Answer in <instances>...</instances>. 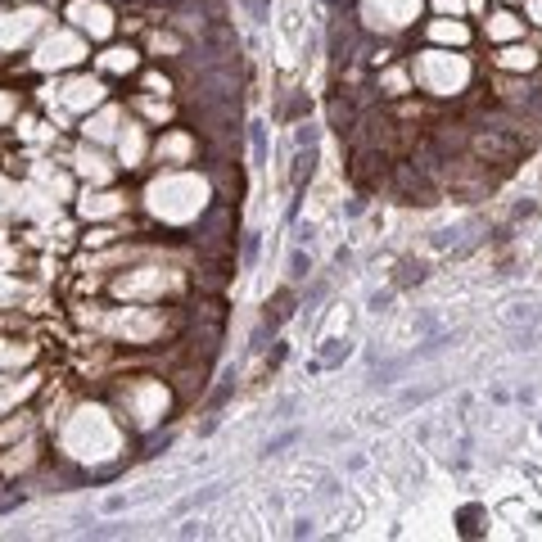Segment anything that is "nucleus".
I'll use <instances>...</instances> for the list:
<instances>
[{"label":"nucleus","mask_w":542,"mask_h":542,"mask_svg":"<svg viewBox=\"0 0 542 542\" xmlns=\"http://www.w3.org/2000/svg\"><path fill=\"white\" fill-rule=\"evenodd\" d=\"M294 538H312V520H294Z\"/></svg>","instance_id":"13"},{"label":"nucleus","mask_w":542,"mask_h":542,"mask_svg":"<svg viewBox=\"0 0 542 542\" xmlns=\"http://www.w3.org/2000/svg\"><path fill=\"white\" fill-rule=\"evenodd\" d=\"M217 492H221V484H208L204 492H190V497H186V502L177 507V515H186V511H194V507H204V502H213Z\"/></svg>","instance_id":"7"},{"label":"nucleus","mask_w":542,"mask_h":542,"mask_svg":"<svg viewBox=\"0 0 542 542\" xmlns=\"http://www.w3.org/2000/svg\"><path fill=\"white\" fill-rule=\"evenodd\" d=\"M289 443H299V429H285V434H276V438H271L262 452H267V457H276V452H285Z\"/></svg>","instance_id":"8"},{"label":"nucleus","mask_w":542,"mask_h":542,"mask_svg":"<svg viewBox=\"0 0 542 542\" xmlns=\"http://www.w3.org/2000/svg\"><path fill=\"white\" fill-rule=\"evenodd\" d=\"M258 249H262V240H258V231H244V244H240V267L249 271L258 262Z\"/></svg>","instance_id":"5"},{"label":"nucleus","mask_w":542,"mask_h":542,"mask_svg":"<svg viewBox=\"0 0 542 542\" xmlns=\"http://www.w3.org/2000/svg\"><path fill=\"white\" fill-rule=\"evenodd\" d=\"M353 357V343L348 339H326V348H321V357L312 362V371H335V366H343Z\"/></svg>","instance_id":"1"},{"label":"nucleus","mask_w":542,"mask_h":542,"mask_svg":"<svg viewBox=\"0 0 542 542\" xmlns=\"http://www.w3.org/2000/svg\"><path fill=\"white\" fill-rule=\"evenodd\" d=\"M316 172V145H303L299 158H294V194H303V181Z\"/></svg>","instance_id":"3"},{"label":"nucleus","mask_w":542,"mask_h":542,"mask_svg":"<svg viewBox=\"0 0 542 542\" xmlns=\"http://www.w3.org/2000/svg\"><path fill=\"white\" fill-rule=\"evenodd\" d=\"M479 515H484L479 507H465V511H461V533H479V524H475Z\"/></svg>","instance_id":"10"},{"label":"nucleus","mask_w":542,"mask_h":542,"mask_svg":"<svg viewBox=\"0 0 542 542\" xmlns=\"http://www.w3.org/2000/svg\"><path fill=\"white\" fill-rule=\"evenodd\" d=\"M285 362V343H276V348H271V357H267V366H280Z\"/></svg>","instance_id":"14"},{"label":"nucleus","mask_w":542,"mask_h":542,"mask_svg":"<svg viewBox=\"0 0 542 542\" xmlns=\"http://www.w3.org/2000/svg\"><path fill=\"white\" fill-rule=\"evenodd\" d=\"M249 145H253V163H267V127L262 122H249Z\"/></svg>","instance_id":"4"},{"label":"nucleus","mask_w":542,"mask_h":542,"mask_svg":"<svg viewBox=\"0 0 542 542\" xmlns=\"http://www.w3.org/2000/svg\"><path fill=\"white\" fill-rule=\"evenodd\" d=\"M307 276H312V258L303 249H294L289 253V280H307Z\"/></svg>","instance_id":"6"},{"label":"nucleus","mask_w":542,"mask_h":542,"mask_svg":"<svg viewBox=\"0 0 542 542\" xmlns=\"http://www.w3.org/2000/svg\"><path fill=\"white\" fill-rule=\"evenodd\" d=\"M389 303H393V289H385V294H371V312H389Z\"/></svg>","instance_id":"12"},{"label":"nucleus","mask_w":542,"mask_h":542,"mask_svg":"<svg viewBox=\"0 0 542 542\" xmlns=\"http://www.w3.org/2000/svg\"><path fill=\"white\" fill-rule=\"evenodd\" d=\"M244 9H249V18H253V23H267L271 0H244Z\"/></svg>","instance_id":"9"},{"label":"nucleus","mask_w":542,"mask_h":542,"mask_svg":"<svg viewBox=\"0 0 542 542\" xmlns=\"http://www.w3.org/2000/svg\"><path fill=\"white\" fill-rule=\"evenodd\" d=\"M326 289H330V280H316V285L307 289V299H303V303H307V307H316V303L326 299Z\"/></svg>","instance_id":"11"},{"label":"nucleus","mask_w":542,"mask_h":542,"mask_svg":"<svg viewBox=\"0 0 542 542\" xmlns=\"http://www.w3.org/2000/svg\"><path fill=\"white\" fill-rule=\"evenodd\" d=\"M425 276H429V267L421 262V258H402V262H398V276H393V289H406V285H421Z\"/></svg>","instance_id":"2"}]
</instances>
